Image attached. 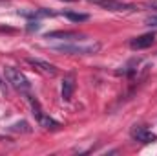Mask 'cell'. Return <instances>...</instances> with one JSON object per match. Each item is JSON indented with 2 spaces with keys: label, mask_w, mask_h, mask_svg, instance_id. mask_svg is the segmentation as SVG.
<instances>
[{
  "label": "cell",
  "mask_w": 157,
  "mask_h": 156,
  "mask_svg": "<svg viewBox=\"0 0 157 156\" xmlns=\"http://www.w3.org/2000/svg\"><path fill=\"white\" fill-rule=\"evenodd\" d=\"M55 51H60V53H73V55H93L101 50V42L97 40H88V42H64V44H57L53 46Z\"/></svg>",
  "instance_id": "cell-1"
},
{
  "label": "cell",
  "mask_w": 157,
  "mask_h": 156,
  "mask_svg": "<svg viewBox=\"0 0 157 156\" xmlns=\"http://www.w3.org/2000/svg\"><path fill=\"white\" fill-rule=\"evenodd\" d=\"M4 74H6V79H7V83L11 84V88H15L17 92H20V94H29V90H31V83H29V79L26 77L20 70H17V68H13V66H6L4 68Z\"/></svg>",
  "instance_id": "cell-2"
},
{
  "label": "cell",
  "mask_w": 157,
  "mask_h": 156,
  "mask_svg": "<svg viewBox=\"0 0 157 156\" xmlns=\"http://www.w3.org/2000/svg\"><path fill=\"white\" fill-rule=\"evenodd\" d=\"M29 103H31V109H33V114L37 117V121L40 123V127H44V129H51V130H55V129H59L60 127V123L59 121H55L53 117L46 116L44 114V110L40 109V103L33 97V96H29Z\"/></svg>",
  "instance_id": "cell-3"
},
{
  "label": "cell",
  "mask_w": 157,
  "mask_h": 156,
  "mask_svg": "<svg viewBox=\"0 0 157 156\" xmlns=\"http://www.w3.org/2000/svg\"><path fill=\"white\" fill-rule=\"evenodd\" d=\"M26 63H28V64H31L37 72L44 74V76H49V77L57 76V68H55L51 63L44 61V59H39V57H28V59H26Z\"/></svg>",
  "instance_id": "cell-4"
},
{
  "label": "cell",
  "mask_w": 157,
  "mask_h": 156,
  "mask_svg": "<svg viewBox=\"0 0 157 156\" xmlns=\"http://www.w3.org/2000/svg\"><path fill=\"white\" fill-rule=\"evenodd\" d=\"M95 2L97 6L104 7V9H110V11H133L135 6L132 4H124V2H119V0H91Z\"/></svg>",
  "instance_id": "cell-5"
},
{
  "label": "cell",
  "mask_w": 157,
  "mask_h": 156,
  "mask_svg": "<svg viewBox=\"0 0 157 156\" xmlns=\"http://www.w3.org/2000/svg\"><path fill=\"white\" fill-rule=\"evenodd\" d=\"M132 138L137 140V142H141V143H154L157 140L155 134L152 130L144 129V127H133L132 129Z\"/></svg>",
  "instance_id": "cell-6"
},
{
  "label": "cell",
  "mask_w": 157,
  "mask_h": 156,
  "mask_svg": "<svg viewBox=\"0 0 157 156\" xmlns=\"http://www.w3.org/2000/svg\"><path fill=\"white\" fill-rule=\"evenodd\" d=\"M154 42H155V33H144L130 40V46L132 50H144V48H150Z\"/></svg>",
  "instance_id": "cell-7"
},
{
  "label": "cell",
  "mask_w": 157,
  "mask_h": 156,
  "mask_svg": "<svg viewBox=\"0 0 157 156\" xmlns=\"http://www.w3.org/2000/svg\"><path fill=\"white\" fill-rule=\"evenodd\" d=\"M73 92H75V76L68 74L66 77L62 79V99L70 101L73 97Z\"/></svg>",
  "instance_id": "cell-8"
},
{
  "label": "cell",
  "mask_w": 157,
  "mask_h": 156,
  "mask_svg": "<svg viewBox=\"0 0 157 156\" xmlns=\"http://www.w3.org/2000/svg\"><path fill=\"white\" fill-rule=\"evenodd\" d=\"M46 39H60V40H80L84 39V35L75 33V31H51L44 35Z\"/></svg>",
  "instance_id": "cell-9"
},
{
  "label": "cell",
  "mask_w": 157,
  "mask_h": 156,
  "mask_svg": "<svg viewBox=\"0 0 157 156\" xmlns=\"http://www.w3.org/2000/svg\"><path fill=\"white\" fill-rule=\"evenodd\" d=\"M64 17H66V18H70L71 22H86V20L90 18L86 13H75V11H66V13H64Z\"/></svg>",
  "instance_id": "cell-10"
},
{
  "label": "cell",
  "mask_w": 157,
  "mask_h": 156,
  "mask_svg": "<svg viewBox=\"0 0 157 156\" xmlns=\"http://www.w3.org/2000/svg\"><path fill=\"white\" fill-rule=\"evenodd\" d=\"M9 130H13V132H29L31 129H29V125H28L26 121H18V123L11 125V127H9Z\"/></svg>",
  "instance_id": "cell-11"
},
{
  "label": "cell",
  "mask_w": 157,
  "mask_h": 156,
  "mask_svg": "<svg viewBox=\"0 0 157 156\" xmlns=\"http://www.w3.org/2000/svg\"><path fill=\"white\" fill-rule=\"evenodd\" d=\"M39 28H40V24L37 22V20H35V22H33V20H31V22H28V30H29V31H37Z\"/></svg>",
  "instance_id": "cell-12"
},
{
  "label": "cell",
  "mask_w": 157,
  "mask_h": 156,
  "mask_svg": "<svg viewBox=\"0 0 157 156\" xmlns=\"http://www.w3.org/2000/svg\"><path fill=\"white\" fill-rule=\"evenodd\" d=\"M146 24H148V26H157V15L148 17V18H146Z\"/></svg>",
  "instance_id": "cell-13"
},
{
  "label": "cell",
  "mask_w": 157,
  "mask_h": 156,
  "mask_svg": "<svg viewBox=\"0 0 157 156\" xmlns=\"http://www.w3.org/2000/svg\"><path fill=\"white\" fill-rule=\"evenodd\" d=\"M2 86H4V83H2V79H0V88H2Z\"/></svg>",
  "instance_id": "cell-14"
},
{
  "label": "cell",
  "mask_w": 157,
  "mask_h": 156,
  "mask_svg": "<svg viewBox=\"0 0 157 156\" xmlns=\"http://www.w3.org/2000/svg\"><path fill=\"white\" fill-rule=\"evenodd\" d=\"M6 2H7V0H0V4H6Z\"/></svg>",
  "instance_id": "cell-15"
},
{
  "label": "cell",
  "mask_w": 157,
  "mask_h": 156,
  "mask_svg": "<svg viewBox=\"0 0 157 156\" xmlns=\"http://www.w3.org/2000/svg\"><path fill=\"white\" fill-rule=\"evenodd\" d=\"M64 2H73V0H64Z\"/></svg>",
  "instance_id": "cell-16"
}]
</instances>
